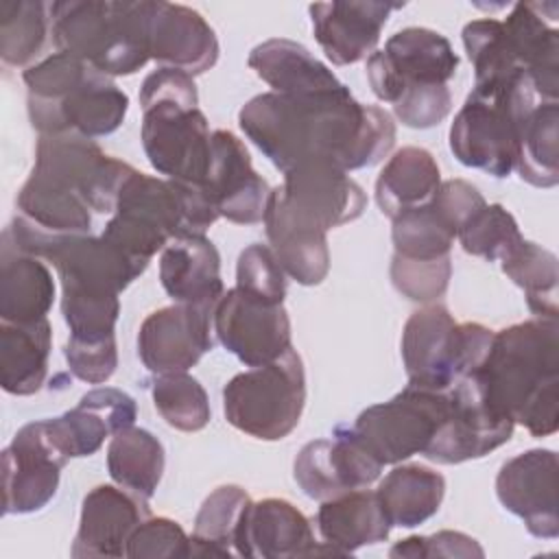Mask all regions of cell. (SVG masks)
I'll use <instances>...</instances> for the list:
<instances>
[{"label":"cell","instance_id":"cell-1","mask_svg":"<svg viewBox=\"0 0 559 559\" xmlns=\"http://www.w3.org/2000/svg\"><path fill=\"white\" fill-rule=\"evenodd\" d=\"M238 124L282 173L317 159L347 173L369 168L395 144L391 114L358 103L345 85L306 96L258 94L238 111Z\"/></svg>","mask_w":559,"mask_h":559},{"label":"cell","instance_id":"cell-2","mask_svg":"<svg viewBox=\"0 0 559 559\" xmlns=\"http://www.w3.org/2000/svg\"><path fill=\"white\" fill-rule=\"evenodd\" d=\"M2 236L22 253L48 260L61 282V314L72 338L116 336L120 293L146 266L122 249L92 234L48 231L26 216H15Z\"/></svg>","mask_w":559,"mask_h":559},{"label":"cell","instance_id":"cell-3","mask_svg":"<svg viewBox=\"0 0 559 559\" xmlns=\"http://www.w3.org/2000/svg\"><path fill=\"white\" fill-rule=\"evenodd\" d=\"M133 166L105 155L83 135H39L35 164L17 192V210L59 234H90L96 214H114Z\"/></svg>","mask_w":559,"mask_h":559},{"label":"cell","instance_id":"cell-4","mask_svg":"<svg viewBox=\"0 0 559 559\" xmlns=\"http://www.w3.org/2000/svg\"><path fill=\"white\" fill-rule=\"evenodd\" d=\"M483 402L522 424L533 437L559 428V323L535 317L493 332L487 356L472 373Z\"/></svg>","mask_w":559,"mask_h":559},{"label":"cell","instance_id":"cell-5","mask_svg":"<svg viewBox=\"0 0 559 559\" xmlns=\"http://www.w3.org/2000/svg\"><path fill=\"white\" fill-rule=\"evenodd\" d=\"M28 120L39 135L76 133L103 138L114 133L129 109V96L85 61L55 52L22 74Z\"/></svg>","mask_w":559,"mask_h":559},{"label":"cell","instance_id":"cell-6","mask_svg":"<svg viewBox=\"0 0 559 559\" xmlns=\"http://www.w3.org/2000/svg\"><path fill=\"white\" fill-rule=\"evenodd\" d=\"M218 212L201 186L159 179L133 168L120 188L103 238L148 266L157 251L177 238L205 236Z\"/></svg>","mask_w":559,"mask_h":559},{"label":"cell","instance_id":"cell-7","mask_svg":"<svg viewBox=\"0 0 559 559\" xmlns=\"http://www.w3.org/2000/svg\"><path fill=\"white\" fill-rule=\"evenodd\" d=\"M197 105L194 79L181 70L159 68L140 87L142 146L151 166L190 186H203L212 157V131Z\"/></svg>","mask_w":559,"mask_h":559},{"label":"cell","instance_id":"cell-8","mask_svg":"<svg viewBox=\"0 0 559 559\" xmlns=\"http://www.w3.org/2000/svg\"><path fill=\"white\" fill-rule=\"evenodd\" d=\"M52 39L105 76H129L151 59V0H63L48 7Z\"/></svg>","mask_w":559,"mask_h":559},{"label":"cell","instance_id":"cell-9","mask_svg":"<svg viewBox=\"0 0 559 559\" xmlns=\"http://www.w3.org/2000/svg\"><path fill=\"white\" fill-rule=\"evenodd\" d=\"M493 330L456 323L441 304L417 308L402 330V360L408 384L445 391L474 373L489 352Z\"/></svg>","mask_w":559,"mask_h":559},{"label":"cell","instance_id":"cell-10","mask_svg":"<svg viewBox=\"0 0 559 559\" xmlns=\"http://www.w3.org/2000/svg\"><path fill=\"white\" fill-rule=\"evenodd\" d=\"M546 100L528 74L504 92L472 90L450 124V151L467 168L504 179L515 170L518 118Z\"/></svg>","mask_w":559,"mask_h":559},{"label":"cell","instance_id":"cell-11","mask_svg":"<svg viewBox=\"0 0 559 559\" xmlns=\"http://www.w3.org/2000/svg\"><path fill=\"white\" fill-rule=\"evenodd\" d=\"M304 404L306 373L293 347L269 365L234 376L223 389L225 419L260 441L288 437L301 419Z\"/></svg>","mask_w":559,"mask_h":559},{"label":"cell","instance_id":"cell-12","mask_svg":"<svg viewBox=\"0 0 559 559\" xmlns=\"http://www.w3.org/2000/svg\"><path fill=\"white\" fill-rule=\"evenodd\" d=\"M450 408V389L406 384L389 402L365 408L352 428L358 443L384 467L424 454Z\"/></svg>","mask_w":559,"mask_h":559},{"label":"cell","instance_id":"cell-13","mask_svg":"<svg viewBox=\"0 0 559 559\" xmlns=\"http://www.w3.org/2000/svg\"><path fill=\"white\" fill-rule=\"evenodd\" d=\"M456 68L459 57L441 33L408 26L367 59V79L376 98L393 105L406 92L448 85Z\"/></svg>","mask_w":559,"mask_h":559},{"label":"cell","instance_id":"cell-14","mask_svg":"<svg viewBox=\"0 0 559 559\" xmlns=\"http://www.w3.org/2000/svg\"><path fill=\"white\" fill-rule=\"evenodd\" d=\"M214 334L247 367H262L293 347L290 319L280 301L238 286L223 293L214 308Z\"/></svg>","mask_w":559,"mask_h":559},{"label":"cell","instance_id":"cell-15","mask_svg":"<svg viewBox=\"0 0 559 559\" xmlns=\"http://www.w3.org/2000/svg\"><path fill=\"white\" fill-rule=\"evenodd\" d=\"M284 207L295 221L325 231L356 221L367 207L362 188L332 162H304L284 173L277 186Z\"/></svg>","mask_w":559,"mask_h":559},{"label":"cell","instance_id":"cell-16","mask_svg":"<svg viewBox=\"0 0 559 559\" xmlns=\"http://www.w3.org/2000/svg\"><path fill=\"white\" fill-rule=\"evenodd\" d=\"M515 424L491 411L480 395L476 378L469 373L450 386V408L424 456L435 463L456 465L480 459L504 445Z\"/></svg>","mask_w":559,"mask_h":559},{"label":"cell","instance_id":"cell-17","mask_svg":"<svg viewBox=\"0 0 559 559\" xmlns=\"http://www.w3.org/2000/svg\"><path fill=\"white\" fill-rule=\"evenodd\" d=\"M70 459L55 445L46 419L22 426L2 452L4 513H35L59 489L61 469Z\"/></svg>","mask_w":559,"mask_h":559},{"label":"cell","instance_id":"cell-18","mask_svg":"<svg viewBox=\"0 0 559 559\" xmlns=\"http://www.w3.org/2000/svg\"><path fill=\"white\" fill-rule=\"evenodd\" d=\"M214 347V308L173 304L151 312L138 332V356L155 376L188 371Z\"/></svg>","mask_w":559,"mask_h":559},{"label":"cell","instance_id":"cell-19","mask_svg":"<svg viewBox=\"0 0 559 559\" xmlns=\"http://www.w3.org/2000/svg\"><path fill=\"white\" fill-rule=\"evenodd\" d=\"M559 461L552 450H526L502 463L496 476L500 504L518 515L526 531L539 539L559 535Z\"/></svg>","mask_w":559,"mask_h":559},{"label":"cell","instance_id":"cell-20","mask_svg":"<svg viewBox=\"0 0 559 559\" xmlns=\"http://www.w3.org/2000/svg\"><path fill=\"white\" fill-rule=\"evenodd\" d=\"M382 465L358 443L349 426H336L332 439L306 443L293 463L299 489L312 500H328L352 489L369 487Z\"/></svg>","mask_w":559,"mask_h":559},{"label":"cell","instance_id":"cell-21","mask_svg":"<svg viewBox=\"0 0 559 559\" xmlns=\"http://www.w3.org/2000/svg\"><path fill=\"white\" fill-rule=\"evenodd\" d=\"M201 188L229 223L255 225L264 218L271 188L253 170L245 144L231 131H212V157Z\"/></svg>","mask_w":559,"mask_h":559},{"label":"cell","instance_id":"cell-22","mask_svg":"<svg viewBox=\"0 0 559 559\" xmlns=\"http://www.w3.org/2000/svg\"><path fill=\"white\" fill-rule=\"evenodd\" d=\"M341 555L332 546L317 542L310 520L284 498H264L247 507L238 537L236 557L293 559Z\"/></svg>","mask_w":559,"mask_h":559},{"label":"cell","instance_id":"cell-23","mask_svg":"<svg viewBox=\"0 0 559 559\" xmlns=\"http://www.w3.org/2000/svg\"><path fill=\"white\" fill-rule=\"evenodd\" d=\"M400 2H314L308 7L312 33L334 66H352L376 52L389 15Z\"/></svg>","mask_w":559,"mask_h":559},{"label":"cell","instance_id":"cell-24","mask_svg":"<svg viewBox=\"0 0 559 559\" xmlns=\"http://www.w3.org/2000/svg\"><path fill=\"white\" fill-rule=\"evenodd\" d=\"M151 515L148 500L114 485L85 493L72 557H124L131 533Z\"/></svg>","mask_w":559,"mask_h":559},{"label":"cell","instance_id":"cell-25","mask_svg":"<svg viewBox=\"0 0 559 559\" xmlns=\"http://www.w3.org/2000/svg\"><path fill=\"white\" fill-rule=\"evenodd\" d=\"M135 415V400L129 393L114 386H98L87 391L61 417L46 419V428L68 459H81L98 452L107 437L133 426Z\"/></svg>","mask_w":559,"mask_h":559},{"label":"cell","instance_id":"cell-26","mask_svg":"<svg viewBox=\"0 0 559 559\" xmlns=\"http://www.w3.org/2000/svg\"><path fill=\"white\" fill-rule=\"evenodd\" d=\"M151 59L162 68L203 74L218 61V39L203 15L190 7L153 2L148 26Z\"/></svg>","mask_w":559,"mask_h":559},{"label":"cell","instance_id":"cell-27","mask_svg":"<svg viewBox=\"0 0 559 559\" xmlns=\"http://www.w3.org/2000/svg\"><path fill=\"white\" fill-rule=\"evenodd\" d=\"M159 282L175 304L216 308L225 293L218 249L205 236L168 242L159 258Z\"/></svg>","mask_w":559,"mask_h":559},{"label":"cell","instance_id":"cell-28","mask_svg":"<svg viewBox=\"0 0 559 559\" xmlns=\"http://www.w3.org/2000/svg\"><path fill=\"white\" fill-rule=\"evenodd\" d=\"M546 4L518 2L502 20L520 68L546 100H559V31L544 17Z\"/></svg>","mask_w":559,"mask_h":559},{"label":"cell","instance_id":"cell-29","mask_svg":"<svg viewBox=\"0 0 559 559\" xmlns=\"http://www.w3.org/2000/svg\"><path fill=\"white\" fill-rule=\"evenodd\" d=\"M264 229L271 249L286 271L301 286H317L330 271V249L323 231L295 221L273 188L264 210Z\"/></svg>","mask_w":559,"mask_h":559},{"label":"cell","instance_id":"cell-30","mask_svg":"<svg viewBox=\"0 0 559 559\" xmlns=\"http://www.w3.org/2000/svg\"><path fill=\"white\" fill-rule=\"evenodd\" d=\"M247 63L277 94L306 96L343 87L336 74L306 46L284 37H273L258 44L249 52Z\"/></svg>","mask_w":559,"mask_h":559},{"label":"cell","instance_id":"cell-31","mask_svg":"<svg viewBox=\"0 0 559 559\" xmlns=\"http://www.w3.org/2000/svg\"><path fill=\"white\" fill-rule=\"evenodd\" d=\"M314 522L323 544L341 555H352L362 546L384 542L391 531L376 491L367 487L323 500Z\"/></svg>","mask_w":559,"mask_h":559},{"label":"cell","instance_id":"cell-32","mask_svg":"<svg viewBox=\"0 0 559 559\" xmlns=\"http://www.w3.org/2000/svg\"><path fill=\"white\" fill-rule=\"evenodd\" d=\"M55 301L50 269L35 255L17 251L4 236L0 247V321L35 323Z\"/></svg>","mask_w":559,"mask_h":559},{"label":"cell","instance_id":"cell-33","mask_svg":"<svg viewBox=\"0 0 559 559\" xmlns=\"http://www.w3.org/2000/svg\"><path fill=\"white\" fill-rule=\"evenodd\" d=\"M52 328L48 319L35 323L0 321V384L11 395L37 393L48 373Z\"/></svg>","mask_w":559,"mask_h":559},{"label":"cell","instance_id":"cell-34","mask_svg":"<svg viewBox=\"0 0 559 559\" xmlns=\"http://www.w3.org/2000/svg\"><path fill=\"white\" fill-rule=\"evenodd\" d=\"M441 186L437 159L419 146L395 151L376 179V203L391 221L432 201Z\"/></svg>","mask_w":559,"mask_h":559},{"label":"cell","instance_id":"cell-35","mask_svg":"<svg viewBox=\"0 0 559 559\" xmlns=\"http://www.w3.org/2000/svg\"><path fill=\"white\" fill-rule=\"evenodd\" d=\"M376 496L391 526L415 528L430 520L445 496V478L426 465H395L378 485Z\"/></svg>","mask_w":559,"mask_h":559},{"label":"cell","instance_id":"cell-36","mask_svg":"<svg viewBox=\"0 0 559 559\" xmlns=\"http://www.w3.org/2000/svg\"><path fill=\"white\" fill-rule=\"evenodd\" d=\"M557 124L559 100H539L518 118L515 170L535 188H552L559 181Z\"/></svg>","mask_w":559,"mask_h":559},{"label":"cell","instance_id":"cell-37","mask_svg":"<svg viewBox=\"0 0 559 559\" xmlns=\"http://www.w3.org/2000/svg\"><path fill=\"white\" fill-rule=\"evenodd\" d=\"M166 465L164 445L144 428H122L107 445V469L118 487L153 498Z\"/></svg>","mask_w":559,"mask_h":559},{"label":"cell","instance_id":"cell-38","mask_svg":"<svg viewBox=\"0 0 559 559\" xmlns=\"http://www.w3.org/2000/svg\"><path fill=\"white\" fill-rule=\"evenodd\" d=\"M463 46L474 68V90L504 92L526 74L513 55L500 20L480 17L467 22L463 26Z\"/></svg>","mask_w":559,"mask_h":559},{"label":"cell","instance_id":"cell-39","mask_svg":"<svg viewBox=\"0 0 559 559\" xmlns=\"http://www.w3.org/2000/svg\"><path fill=\"white\" fill-rule=\"evenodd\" d=\"M249 504L251 498L242 487H216L194 518L190 557H236V537Z\"/></svg>","mask_w":559,"mask_h":559},{"label":"cell","instance_id":"cell-40","mask_svg":"<svg viewBox=\"0 0 559 559\" xmlns=\"http://www.w3.org/2000/svg\"><path fill=\"white\" fill-rule=\"evenodd\" d=\"M502 273L524 290L526 306L535 317L559 314V266L557 255L542 245L522 238L502 260Z\"/></svg>","mask_w":559,"mask_h":559},{"label":"cell","instance_id":"cell-41","mask_svg":"<svg viewBox=\"0 0 559 559\" xmlns=\"http://www.w3.org/2000/svg\"><path fill=\"white\" fill-rule=\"evenodd\" d=\"M456 229L430 201L393 218L391 240L395 255L406 260H441L450 255Z\"/></svg>","mask_w":559,"mask_h":559},{"label":"cell","instance_id":"cell-42","mask_svg":"<svg viewBox=\"0 0 559 559\" xmlns=\"http://www.w3.org/2000/svg\"><path fill=\"white\" fill-rule=\"evenodd\" d=\"M151 397L159 417L175 430L199 432L210 424L207 393L188 371L155 376Z\"/></svg>","mask_w":559,"mask_h":559},{"label":"cell","instance_id":"cell-43","mask_svg":"<svg viewBox=\"0 0 559 559\" xmlns=\"http://www.w3.org/2000/svg\"><path fill=\"white\" fill-rule=\"evenodd\" d=\"M48 35L46 4L37 0L0 2V57L11 68L31 63Z\"/></svg>","mask_w":559,"mask_h":559},{"label":"cell","instance_id":"cell-44","mask_svg":"<svg viewBox=\"0 0 559 559\" xmlns=\"http://www.w3.org/2000/svg\"><path fill=\"white\" fill-rule=\"evenodd\" d=\"M456 238L465 253L489 262H500L524 236L520 234L513 214L504 205L491 203L480 207L459 229Z\"/></svg>","mask_w":559,"mask_h":559},{"label":"cell","instance_id":"cell-45","mask_svg":"<svg viewBox=\"0 0 559 559\" xmlns=\"http://www.w3.org/2000/svg\"><path fill=\"white\" fill-rule=\"evenodd\" d=\"M391 282L400 295L411 301L430 304L448 290L452 275V260H406L393 253L391 258Z\"/></svg>","mask_w":559,"mask_h":559},{"label":"cell","instance_id":"cell-46","mask_svg":"<svg viewBox=\"0 0 559 559\" xmlns=\"http://www.w3.org/2000/svg\"><path fill=\"white\" fill-rule=\"evenodd\" d=\"M236 286L247 293L284 304L286 271L277 262L271 247L255 242L240 251L236 264Z\"/></svg>","mask_w":559,"mask_h":559},{"label":"cell","instance_id":"cell-47","mask_svg":"<svg viewBox=\"0 0 559 559\" xmlns=\"http://www.w3.org/2000/svg\"><path fill=\"white\" fill-rule=\"evenodd\" d=\"M124 557H131V559L190 557V537L175 520L148 515L131 533Z\"/></svg>","mask_w":559,"mask_h":559},{"label":"cell","instance_id":"cell-48","mask_svg":"<svg viewBox=\"0 0 559 559\" xmlns=\"http://www.w3.org/2000/svg\"><path fill=\"white\" fill-rule=\"evenodd\" d=\"M63 356L72 376L87 384L107 382L118 367L116 338L98 341V343H79L68 338L63 347Z\"/></svg>","mask_w":559,"mask_h":559},{"label":"cell","instance_id":"cell-49","mask_svg":"<svg viewBox=\"0 0 559 559\" xmlns=\"http://www.w3.org/2000/svg\"><path fill=\"white\" fill-rule=\"evenodd\" d=\"M389 557H485V550L480 548V544L461 533V531H439L435 535H413L406 539H400L391 550Z\"/></svg>","mask_w":559,"mask_h":559}]
</instances>
